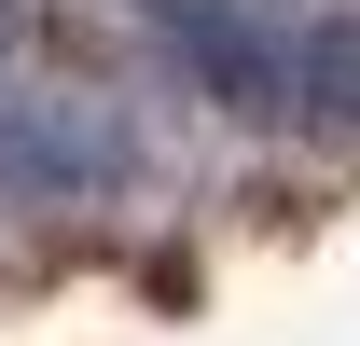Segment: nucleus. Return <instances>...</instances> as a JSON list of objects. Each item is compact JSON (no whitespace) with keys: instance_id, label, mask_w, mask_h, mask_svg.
Masks as SVG:
<instances>
[{"instance_id":"f257e3e1","label":"nucleus","mask_w":360,"mask_h":346,"mask_svg":"<svg viewBox=\"0 0 360 346\" xmlns=\"http://www.w3.org/2000/svg\"><path fill=\"white\" fill-rule=\"evenodd\" d=\"M277 125L305 139H360V14H319L277 42Z\"/></svg>"},{"instance_id":"f03ea898","label":"nucleus","mask_w":360,"mask_h":346,"mask_svg":"<svg viewBox=\"0 0 360 346\" xmlns=\"http://www.w3.org/2000/svg\"><path fill=\"white\" fill-rule=\"evenodd\" d=\"M139 14H153L167 42H194V28H208V14H236V0H139Z\"/></svg>"},{"instance_id":"7ed1b4c3","label":"nucleus","mask_w":360,"mask_h":346,"mask_svg":"<svg viewBox=\"0 0 360 346\" xmlns=\"http://www.w3.org/2000/svg\"><path fill=\"white\" fill-rule=\"evenodd\" d=\"M28 70V0H0V84Z\"/></svg>"}]
</instances>
